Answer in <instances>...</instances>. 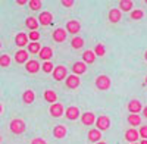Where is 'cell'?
<instances>
[{
    "label": "cell",
    "instance_id": "cell-27",
    "mask_svg": "<svg viewBox=\"0 0 147 144\" xmlns=\"http://www.w3.org/2000/svg\"><path fill=\"white\" fill-rule=\"evenodd\" d=\"M40 50H41L40 43H28V53H31V55H38Z\"/></svg>",
    "mask_w": 147,
    "mask_h": 144
},
{
    "label": "cell",
    "instance_id": "cell-17",
    "mask_svg": "<svg viewBox=\"0 0 147 144\" xmlns=\"http://www.w3.org/2000/svg\"><path fill=\"white\" fill-rule=\"evenodd\" d=\"M15 62L16 63H27L28 62V52L27 50H18L15 53Z\"/></svg>",
    "mask_w": 147,
    "mask_h": 144
},
{
    "label": "cell",
    "instance_id": "cell-30",
    "mask_svg": "<svg viewBox=\"0 0 147 144\" xmlns=\"http://www.w3.org/2000/svg\"><path fill=\"white\" fill-rule=\"evenodd\" d=\"M71 46L74 47V49H81V47L84 46V40H82L81 37H74Z\"/></svg>",
    "mask_w": 147,
    "mask_h": 144
},
{
    "label": "cell",
    "instance_id": "cell-37",
    "mask_svg": "<svg viewBox=\"0 0 147 144\" xmlns=\"http://www.w3.org/2000/svg\"><path fill=\"white\" fill-rule=\"evenodd\" d=\"M31 144H47V143H46V140H43V138H40V137H35V138L31 141Z\"/></svg>",
    "mask_w": 147,
    "mask_h": 144
},
{
    "label": "cell",
    "instance_id": "cell-36",
    "mask_svg": "<svg viewBox=\"0 0 147 144\" xmlns=\"http://www.w3.org/2000/svg\"><path fill=\"white\" fill-rule=\"evenodd\" d=\"M138 135H140L143 140H147V125H143V127H140Z\"/></svg>",
    "mask_w": 147,
    "mask_h": 144
},
{
    "label": "cell",
    "instance_id": "cell-11",
    "mask_svg": "<svg viewBox=\"0 0 147 144\" xmlns=\"http://www.w3.org/2000/svg\"><path fill=\"white\" fill-rule=\"evenodd\" d=\"M72 72H74V75L80 77V75H82V74L87 72V65H85L84 62H75L74 66H72Z\"/></svg>",
    "mask_w": 147,
    "mask_h": 144
},
{
    "label": "cell",
    "instance_id": "cell-29",
    "mask_svg": "<svg viewBox=\"0 0 147 144\" xmlns=\"http://www.w3.org/2000/svg\"><path fill=\"white\" fill-rule=\"evenodd\" d=\"M10 57H9V55H2L0 56V66L2 68H7V66H10Z\"/></svg>",
    "mask_w": 147,
    "mask_h": 144
},
{
    "label": "cell",
    "instance_id": "cell-49",
    "mask_svg": "<svg viewBox=\"0 0 147 144\" xmlns=\"http://www.w3.org/2000/svg\"><path fill=\"white\" fill-rule=\"evenodd\" d=\"M146 5H147V0H146Z\"/></svg>",
    "mask_w": 147,
    "mask_h": 144
},
{
    "label": "cell",
    "instance_id": "cell-41",
    "mask_svg": "<svg viewBox=\"0 0 147 144\" xmlns=\"http://www.w3.org/2000/svg\"><path fill=\"white\" fill-rule=\"evenodd\" d=\"M3 112V106H2V103H0V113Z\"/></svg>",
    "mask_w": 147,
    "mask_h": 144
},
{
    "label": "cell",
    "instance_id": "cell-24",
    "mask_svg": "<svg viewBox=\"0 0 147 144\" xmlns=\"http://www.w3.org/2000/svg\"><path fill=\"white\" fill-rule=\"evenodd\" d=\"M100 138H102V133L99 129H90L88 131V140L91 143H99Z\"/></svg>",
    "mask_w": 147,
    "mask_h": 144
},
{
    "label": "cell",
    "instance_id": "cell-20",
    "mask_svg": "<svg viewBox=\"0 0 147 144\" xmlns=\"http://www.w3.org/2000/svg\"><path fill=\"white\" fill-rule=\"evenodd\" d=\"M82 59H84V63L85 65H91L96 62V55L93 50H85L84 55H82Z\"/></svg>",
    "mask_w": 147,
    "mask_h": 144
},
{
    "label": "cell",
    "instance_id": "cell-4",
    "mask_svg": "<svg viewBox=\"0 0 147 144\" xmlns=\"http://www.w3.org/2000/svg\"><path fill=\"white\" fill-rule=\"evenodd\" d=\"M52 74H53V78H55L56 81H62V79H65V78H66L68 71H66V68H65V66L59 65V66H56V68L53 69Z\"/></svg>",
    "mask_w": 147,
    "mask_h": 144
},
{
    "label": "cell",
    "instance_id": "cell-2",
    "mask_svg": "<svg viewBox=\"0 0 147 144\" xmlns=\"http://www.w3.org/2000/svg\"><path fill=\"white\" fill-rule=\"evenodd\" d=\"M110 85H112V81H110V78L107 75H99L96 78V87H97V90L107 91L110 88Z\"/></svg>",
    "mask_w": 147,
    "mask_h": 144
},
{
    "label": "cell",
    "instance_id": "cell-25",
    "mask_svg": "<svg viewBox=\"0 0 147 144\" xmlns=\"http://www.w3.org/2000/svg\"><path fill=\"white\" fill-rule=\"evenodd\" d=\"M25 25H27V28H30L31 31H37V28H38V21H37L34 16H30V18H27L25 19Z\"/></svg>",
    "mask_w": 147,
    "mask_h": 144
},
{
    "label": "cell",
    "instance_id": "cell-43",
    "mask_svg": "<svg viewBox=\"0 0 147 144\" xmlns=\"http://www.w3.org/2000/svg\"><path fill=\"white\" fill-rule=\"evenodd\" d=\"M144 59H146V61H147V50H146V53H144Z\"/></svg>",
    "mask_w": 147,
    "mask_h": 144
},
{
    "label": "cell",
    "instance_id": "cell-48",
    "mask_svg": "<svg viewBox=\"0 0 147 144\" xmlns=\"http://www.w3.org/2000/svg\"><path fill=\"white\" fill-rule=\"evenodd\" d=\"M0 47H2V43H0Z\"/></svg>",
    "mask_w": 147,
    "mask_h": 144
},
{
    "label": "cell",
    "instance_id": "cell-46",
    "mask_svg": "<svg viewBox=\"0 0 147 144\" xmlns=\"http://www.w3.org/2000/svg\"><path fill=\"white\" fill-rule=\"evenodd\" d=\"M0 143H2V137H0Z\"/></svg>",
    "mask_w": 147,
    "mask_h": 144
},
{
    "label": "cell",
    "instance_id": "cell-33",
    "mask_svg": "<svg viewBox=\"0 0 147 144\" xmlns=\"http://www.w3.org/2000/svg\"><path fill=\"white\" fill-rule=\"evenodd\" d=\"M28 40H31V43H37V41L40 40V32L38 31H30Z\"/></svg>",
    "mask_w": 147,
    "mask_h": 144
},
{
    "label": "cell",
    "instance_id": "cell-45",
    "mask_svg": "<svg viewBox=\"0 0 147 144\" xmlns=\"http://www.w3.org/2000/svg\"><path fill=\"white\" fill-rule=\"evenodd\" d=\"M146 85H147V77H146Z\"/></svg>",
    "mask_w": 147,
    "mask_h": 144
},
{
    "label": "cell",
    "instance_id": "cell-47",
    "mask_svg": "<svg viewBox=\"0 0 147 144\" xmlns=\"http://www.w3.org/2000/svg\"><path fill=\"white\" fill-rule=\"evenodd\" d=\"M132 144H138V143H132Z\"/></svg>",
    "mask_w": 147,
    "mask_h": 144
},
{
    "label": "cell",
    "instance_id": "cell-13",
    "mask_svg": "<svg viewBox=\"0 0 147 144\" xmlns=\"http://www.w3.org/2000/svg\"><path fill=\"white\" fill-rule=\"evenodd\" d=\"M81 84V79L77 77V75H69L66 77V87L74 90V88H78V85Z\"/></svg>",
    "mask_w": 147,
    "mask_h": 144
},
{
    "label": "cell",
    "instance_id": "cell-6",
    "mask_svg": "<svg viewBox=\"0 0 147 144\" xmlns=\"http://www.w3.org/2000/svg\"><path fill=\"white\" fill-rule=\"evenodd\" d=\"M141 110H143L141 102H138V100H131V102L128 103V112H129L131 115H138Z\"/></svg>",
    "mask_w": 147,
    "mask_h": 144
},
{
    "label": "cell",
    "instance_id": "cell-28",
    "mask_svg": "<svg viewBox=\"0 0 147 144\" xmlns=\"http://www.w3.org/2000/svg\"><path fill=\"white\" fill-rule=\"evenodd\" d=\"M128 124L129 125H132V127H137V125H140L141 124V118L138 116V115H128Z\"/></svg>",
    "mask_w": 147,
    "mask_h": 144
},
{
    "label": "cell",
    "instance_id": "cell-19",
    "mask_svg": "<svg viewBox=\"0 0 147 144\" xmlns=\"http://www.w3.org/2000/svg\"><path fill=\"white\" fill-rule=\"evenodd\" d=\"M15 44H16L18 47L27 46V44H28V35H27V34H24V32L16 34V37H15Z\"/></svg>",
    "mask_w": 147,
    "mask_h": 144
},
{
    "label": "cell",
    "instance_id": "cell-8",
    "mask_svg": "<svg viewBox=\"0 0 147 144\" xmlns=\"http://www.w3.org/2000/svg\"><path fill=\"white\" fill-rule=\"evenodd\" d=\"M80 31H81V24H80L78 21H75V19L68 21V24H66V32L77 34V32H80Z\"/></svg>",
    "mask_w": 147,
    "mask_h": 144
},
{
    "label": "cell",
    "instance_id": "cell-9",
    "mask_svg": "<svg viewBox=\"0 0 147 144\" xmlns=\"http://www.w3.org/2000/svg\"><path fill=\"white\" fill-rule=\"evenodd\" d=\"M52 37H53V40H55L56 43H63V41L66 40V30H63V28L55 30L53 34H52Z\"/></svg>",
    "mask_w": 147,
    "mask_h": 144
},
{
    "label": "cell",
    "instance_id": "cell-14",
    "mask_svg": "<svg viewBox=\"0 0 147 144\" xmlns=\"http://www.w3.org/2000/svg\"><path fill=\"white\" fill-rule=\"evenodd\" d=\"M52 56H53L52 47H41V50L38 52V57L41 59V61H46V62L50 61V57H52Z\"/></svg>",
    "mask_w": 147,
    "mask_h": 144
},
{
    "label": "cell",
    "instance_id": "cell-32",
    "mask_svg": "<svg viewBox=\"0 0 147 144\" xmlns=\"http://www.w3.org/2000/svg\"><path fill=\"white\" fill-rule=\"evenodd\" d=\"M94 55H96V57L97 56H105V53H106V49H105V46L103 44H97L96 47H94Z\"/></svg>",
    "mask_w": 147,
    "mask_h": 144
},
{
    "label": "cell",
    "instance_id": "cell-21",
    "mask_svg": "<svg viewBox=\"0 0 147 144\" xmlns=\"http://www.w3.org/2000/svg\"><path fill=\"white\" fill-rule=\"evenodd\" d=\"M53 135L56 138H63L66 137V127L65 125H56L53 128Z\"/></svg>",
    "mask_w": 147,
    "mask_h": 144
},
{
    "label": "cell",
    "instance_id": "cell-44",
    "mask_svg": "<svg viewBox=\"0 0 147 144\" xmlns=\"http://www.w3.org/2000/svg\"><path fill=\"white\" fill-rule=\"evenodd\" d=\"M96 144H106L105 141H99V143H96Z\"/></svg>",
    "mask_w": 147,
    "mask_h": 144
},
{
    "label": "cell",
    "instance_id": "cell-26",
    "mask_svg": "<svg viewBox=\"0 0 147 144\" xmlns=\"http://www.w3.org/2000/svg\"><path fill=\"white\" fill-rule=\"evenodd\" d=\"M134 3L131 2V0H121L119 2V10L121 12H129L132 9Z\"/></svg>",
    "mask_w": 147,
    "mask_h": 144
},
{
    "label": "cell",
    "instance_id": "cell-34",
    "mask_svg": "<svg viewBox=\"0 0 147 144\" xmlns=\"http://www.w3.org/2000/svg\"><path fill=\"white\" fill-rule=\"evenodd\" d=\"M28 6H30L32 10H38V9L41 7V2H40V0H30Z\"/></svg>",
    "mask_w": 147,
    "mask_h": 144
},
{
    "label": "cell",
    "instance_id": "cell-31",
    "mask_svg": "<svg viewBox=\"0 0 147 144\" xmlns=\"http://www.w3.org/2000/svg\"><path fill=\"white\" fill-rule=\"evenodd\" d=\"M143 16H144V12L140 9L131 12V19H134V21H140V19H143Z\"/></svg>",
    "mask_w": 147,
    "mask_h": 144
},
{
    "label": "cell",
    "instance_id": "cell-22",
    "mask_svg": "<svg viewBox=\"0 0 147 144\" xmlns=\"http://www.w3.org/2000/svg\"><path fill=\"white\" fill-rule=\"evenodd\" d=\"M35 100V94L32 90H25L22 94V102L24 103H27V104H31L32 102Z\"/></svg>",
    "mask_w": 147,
    "mask_h": 144
},
{
    "label": "cell",
    "instance_id": "cell-15",
    "mask_svg": "<svg viewBox=\"0 0 147 144\" xmlns=\"http://www.w3.org/2000/svg\"><path fill=\"white\" fill-rule=\"evenodd\" d=\"M65 115H66V118L69 119V121H75V119H78V116H80V109L77 106H71V107L66 109Z\"/></svg>",
    "mask_w": 147,
    "mask_h": 144
},
{
    "label": "cell",
    "instance_id": "cell-18",
    "mask_svg": "<svg viewBox=\"0 0 147 144\" xmlns=\"http://www.w3.org/2000/svg\"><path fill=\"white\" fill-rule=\"evenodd\" d=\"M25 69H27V72H30V74H37V72L40 71V63L37 61H28L25 63Z\"/></svg>",
    "mask_w": 147,
    "mask_h": 144
},
{
    "label": "cell",
    "instance_id": "cell-39",
    "mask_svg": "<svg viewBox=\"0 0 147 144\" xmlns=\"http://www.w3.org/2000/svg\"><path fill=\"white\" fill-rule=\"evenodd\" d=\"M16 3H18L19 6H24V5H27L28 2H27V0H18V2H16Z\"/></svg>",
    "mask_w": 147,
    "mask_h": 144
},
{
    "label": "cell",
    "instance_id": "cell-5",
    "mask_svg": "<svg viewBox=\"0 0 147 144\" xmlns=\"http://www.w3.org/2000/svg\"><path fill=\"white\" fill-rule=\"evenodd\" d=\"M49 112H50V115H52L53 118H60V116L65 113L63 104H60V103H53V104H50V109H49Z\"/></svg>",
    "mask_w": 147,
    "mask_h": 144
},
{
    "label": "cell",
    "instance_id": "cell-12",
    "mask_svg": "<svg viewBox=\"0 0 147 144\" xmlns=\"http://www.w3.org/2000/svg\"><path fill=\"white\" fill-rule=\"evenodd\" d=\"M138 138H140V135H138V131H137V129L131 128V129H127V131H125V140L129 141V144L137 143Z\"/></svg>",
    "mask_w": 147,
    "mask_h": 144
},
{
    "label": "cell",
    "instance_id": "cell-42",
    "mask_svg": "<svg viewBox=\"0 0 147 144\" xmlns=\"http://www.w3.org/2000/svg\"><path fill=\"white\" fill-rule=\"evenodd\" d=\"M140 144H147V140H143V141H141Z\"/></svg>",
    "mask_w": 147,
    "mask_h": 144
},
{
    "label": "cell",
    "instance_id": "cell-1",
    "mask_svg": "<svg viewBox=\"0 0 147 144\" xmlns=\"http://www.w3.org/2000/svg\"><path fill=\"white\" fill-rule=\"evenodd\" d=\"M9 128H10V131H12L13 134L19 135V134H24V133H25L27 125H25V122H24L22 119L16 118V119H12V121H10V125H9Z\"/></svg>",
    "mask_w": 147,
    "mask_h": 144
},
{
    "label": "cell",
    "instance_id": "cell-10",
    "mask_svg": "<svg viewBox=\"0 0 147 144\" xmlns=\"http://www.w3.org/2000/svg\"><path fill=\"white\" fill-rule=\"evenodd\" d=\"M81 122L82 125H94L96 124V115L93 112H85L81 115Z\"/></svg>",
    "mask_w": 147,
    "mask_h": 144
},
{
    "label": "cell",
    "instance_id": "cell-40",
    "mask_svg": "<svg viewBox=\"0 0 147 144\" xmlns=\"http://www.w3.org/2000/svg\"><path fill=\"white\" fill-rule=\"evenodd\" d=\"M143 115L147 118V106H144V107H143Z\"/></svg>",
    "mask_w": 147,
    "mask_h": 144
},
{
    "label": "cell",
    "instance_id": "cell-35",
    "mask_svg": "<svg viewBox=\"0 0 147 144\" xmlns=\"http://www.w3.org/2000/svg\"><path fill=\"white\" fill-rule=\"evenodd\" d=\"M53 65L50 62H44L43 63V72H46V74H50V72H53Z\"/></svg>",
    "mask_w": 147,
    "mask_h": 144
},
{
    "label": "cell",
    "instance_id": "cell-38",
    "mask_svg": "<svg viewBox=\"0 0 147 144\" xmlns=\"http://www.w3.org/2000/svg\"><path fill=\"white\" fill-rule=\"evenodd\" d=\"M74 3H75L74 0H63V2H62V6H65V7H72Z\"/></svg>",
    "mask_w": 147,
    "mask_h": 144
},
{
    "label": "cell",
    "instance_id": "cell-7",
    "mask_svg": "<svg viewBox=\"0 0 147 144\" xmlns=\"http://www.w3.org/2000/svg\"><path fill=\"white\" fill-rule=\"evenodd\" d=\"M53 22V15L50 13V12H41L40 16H38V24L43 27H47L50 25V24Z\"/></svg>",
    "mask_w": 147,
    "mask_h": 144
},
{
    "label": "cell",
    "instance_id": "cell-23",
    "mask_svg": "<svg viewBox=\"0 0 147 144\" xmlns=\"http://www.w3.org/2000/svg\"><path fill=\"white\" fill-rule=\"evenodd\" d=\"M44 100L46 102H49V103H56V100H57V94L55 93V90H46L44 91Z\"/></svg>",
    "mask_w": 147,
    "mask_h": 144
},
{
    "label": "cell",
    "instance_id": "cell-3",
    "mask_svg": "<svg viewBox=\"0 0 147 144\" xmlns=\"http://www.w3.org/2000/svg\"><path fill=\"white\" fill-rule=\"evenodd\" d=\"M94 125L97 127V129H99V131H106L110 127V119H109V116L102 115L99 118H96V124Z\"/></svg>",
    "mask_w": 147,
    "mask_h": 144
},
{
    "label": "cell",
    "instance_id": "cell-16",
    "mask_svg": "<svg viewBox=\"0 0 147 144\" xmlns=\"http://www.w3.org/2000/svg\"><path fill=\"white\" fill-rule=\"evenodd\" d=\"M121 18H122V13H121V10H119V9L113 7V9H110V10H109V21L112 22V24L119 22Z\"/></svg>",
    "mask_w": 147,
    "mask_h": 144
}]
</instances>
